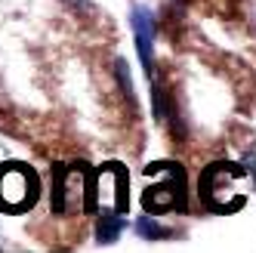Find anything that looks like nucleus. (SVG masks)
Wrapping results in <instances>:
<instances>
[{
	"instance_id": "f257e3e1",
	"label": "nucleus",
	"mask_w": 256,
	"mask_h": 253,
	"mask_svg": "<svg viewBox=\"0 0 256 253\" xmlns=\"http://www.w3.org/2000/svg\"><path fill=\"white\" fill-rule=\"evenodd\" d=\"M130 22H133V38H136L139 59H142L145 71H148V78H152L154 74V22H152L148 10H142V6L133 10Z\"/></svg>"
},
{
	"instance_id": "f03ea898",
	"label": "nucleus",
	"mask_w": 256,
	"mask_h": 253,
	"mask_svg": "<svg viewBox=\"0 0 256 253\" xmlns=\"http://www.w3.org/2000/svg\"><path fill=\"white\" fill-rule=\"evenodd\" d=\"M126 228V222L120 220L118 213H112L108 210L102 220H99V226H96V238H99V244H112V241H118V234Z\"/></svg>"
},
{
	"instance_id": "7ed1b4c3",
	"label": "nucleus",
	"mask_w": 256,
	"mask_h": 253,
	"mask_svg": "<svg viewBox=\"0 0 256 253\" xmlns=\"http://www.w3.org/2000/svg\"><path fill=\"white\" fill-rule=\"evenodd\" d=\"M133 228H136L139 238H148V241H158V238H167L170 234V228H164L160 222H154L152 216H139V220L133 222Z\"/></svg>"
},
{
	"instance_id": "20e7f679",
	"label": "nucleus",
	"mask_w": 256,
	"mask_h": 253,
	"mask_svg": "<svg viewBox=\"0 0 256 253\" xmlns=\"http://www.w3.org/2000/svg\"><path fill=\"white\" fill-rule=\"evenodd\" d=\"M114 74H118V80H120V86H124L126 99L136 105V93H133V84H130V68H126V62H124V59H118V62H114Z\"/></svg>"
}]
</instances>
